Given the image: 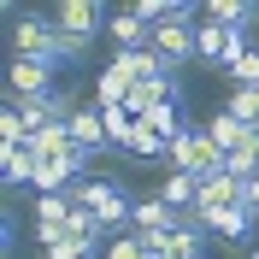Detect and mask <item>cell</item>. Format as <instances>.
<instances>
[{"mask_svg":"<svg viewBox=\"0 0 259 259\" xmlns=\"http://www.w3.org/2000/svg\"><path fill=\"white\" fill-rule=\"evenodd\" d=\"M165 165H171V171H189V177H218V171H224V147L206 136V124H189L177 142H171V159Z\"/></svg>","mask_w":259,"mask_h":259,"instance_id":"6da1fadb","label":"cell"},{"mask_svg":"<svg viewBox=\"0 0 259 259\" xmlns=\"http://www.w3.org/2000/svg\"><path fill=\"white\" fill-rule=\"evenodd\" d=\"M12 59H48V65H59V24H53V12H24L12 24Z\"/></svg>","mask_w":259,"mask_h":259,"instance_id":"7a4b0ae2","label":"cell"},{"mask_svg":"<svg viewBox=\"0 0 259 259\" xmlns=\"http://www.w3.org/2000/svg\"><path fill=\"white\" fill-rule=\"evenodd\" d=\"M59 65H48V59H12L6 65V89H12V100H48L53 89H59Z\"/></svg>","mask_w":259,"mask_h":259,"instance_id":"3957f363","label":"cell"},{"mask_svg":"<svg viewBox=\"0 0 259 259\" xmlns=\"http://www.w3.org/2000/svg\"><path fill=\"white\" fill-rule=\"evenodd\" d=\"M183 218H189L194 230H206L212 242H247V236H253V212L247 206H218V212H183Z\"/></svg>","mask_w":259,"mask_h":259,"instance_id":"277c9868","label":"cell"},{"mask_svg":"<svg viewBox=\"0 0 259 259\" xmlns=\"http://www.w3.org/2000/svg\"><path fill=\"white\" fill-rule=\"evenodd\" d=\"M53 12V24L59 30H71V35H89V41H100L106 35V6H95V0H65V6H48Z\"/></svg>","mask_w":259,"mask_h":259,"instance_id":"5b68a950","label":"cell"},{"mask_svg":"<svg viewBox=\"0 0 259 259\" xmlns=\"http://www.w3.org/2000/svg\"><path fill=\"white\" fill-rule=\"evenodd\" d=\"M194 30H200V24H183V18L159 24V30H153V53H159L171 71H183V65L194 59Z\"/></svg>","mask_w":259,"mask_h":259,"instance_id":"8992f818","label":"cell"},{"mask_svg":"<svg viewBox=\"0 0 259 259\" xmlns=\"http://www.w3.org/2000/svg\"><path fill=\"white\" fill-rule=\"evenodd\" d=\"M71 142L89 147V153H112V136H106V112L95 100H82V112L71 118Z\"/></svg>","mask_w":259,"mask_h":259,"instance_id":"52a82bcc","label":"cell"},{"mask_svg":"<svg viewBox=\"0 0 259 259\" xmlns=\"http://www.w3.org/2000/svg\"><path fill=\"white\" fill-rule=\"evenodd\" d=\"M106 41H112L118 53H142V48H153V30H147L142 18L124 6V12H112V18H106Z\"/></svg>","mask_w":259,"mask_h":259,"instance_id":"ba28073f","label":"cell"},{"mask_svg":"<svg viewBox=\"0 0 259 259\" xmlns=\"http://www.w3.org/2000/svg\"><path fill=\"white\" fill-rule=\"evenodd\" d=\"M35 171H41V159H35L30 147H0V183L6 189H35Z\"/></svg>","mask_w":259,"mask_h":259,"instance_id":"9c48e42d","label":"cell"},{"mask_svg":"<svg viewBox=\"0 0 259 259\" xmlns=\"http://www.w3.org/2000/svg\"><path fill=\"white\" fill-rule=\"evenodd\" d=\"M159 200L171 212H194V200H200V177H189V171H165V177H159Z\"/></svg>","mask_w":259,"mask_h":259,"instance_id":"30bf717a","label":"cell"},{"mask_svg":"<svg viewBox=\"0 0 259 259\" xmlns=\"http://www.w3.org/2000/svg\"><path fill=\"white\" fill-rule=\"evenodd\" d=\"M224 48H230V30L200 18V30H194V59L206 65V71H224Z\"/></svg>","mask_w":259,"mask_h":259,"instance_id":"8fae6325","label":"cell"},{"mask_svg":"<svg viewBox=\"0 0 259 259\" xmlns=\"http://www.w3.org/2000/svg\"><path fill=\"white\" fill-rule=\"evenodd\" d=\"M177 224H183V212H171L159 194L136 200V230H147V236H165V230H177Z\"/></svg>","mask_w":259,"mask_h":259,"instance_id":"7c38bea8","label":"cell"},{"mask_svg":"<svg viewBox=\"0 0 259 259\" xmlns=\"http://www.w3.org/2000/svg\"><path fill=\"white\" fill-rule=\"evenodd\" d=\"M24 147H30L35 159H65V153H71L77 142H71V124H41V130H35Z\"/></svg>","mask_w":259,"mask_h":259,"instance_id":"4fadbf2b","label":"cell"},{"mask_svg":"<svg viewBox=\"0 0 259 259\" xmlns=\"http://www.w3.org/2000/svg\"><path fill=\"white\" fill-rule=\"evenodd\" d=\"M206 136H212V142H218V147H224V159H230V153H236V147L247 142V124H236V118H230L224 106H218V112L206 118Z\"/></svg>","mask_w":259,"mask_h":259,"instance_id":"5bb4252c","label":"cell"},{"mask_svg":"<svg viewBox=\"0 0 259 259\" xmlns=\"http://www.w3.org/2000/svg\"><path fill=\"white\" fill-rule=\"evenodd\" d=\"M224 112L236 118V124H247V136H259V89H230Z\"/></svg>","mask_w":259,"mask_h":259,"instance_id":"9a60e30c","label":"cell"},{"mask_svg":"<svg viewBox=\"0 0 259 259\" xmlns=\"http://www.w3.org/2000/svg\"><path fill=\"white\" fill-rule=\"evenodd\" d=\"M224 171H230L236 183H253V177H259V136H247V142L230 153V159H224Z\"/></svg>","mask_w":259,"mask_h":259,"instance_id":"2e32d148","label":"cell"},{"mask_svg":"<svg viewBox=\"0 0 259 259\" xmlns=\"http://www.w3.org/2000/svg\"><path fill=\"white\" fill-rule=\"evenodd\" d=\"M24 142H30V124L18 112V100H6L0 106V147H24Z\"/></svg>","mask_w":259,"mask_h":259,"instance_id":"e0dca14e","label":"cell"},{"mask_svg":"<svg viewBox=\"0 0 259 259\" xmlns=\"http://www.w3.org/2000/svg\"><path fill=\"white\" fill-rule=\"evenodd\" d=\"M224 82H230V89H259V48L247 53V59H236V65H230V71H224Z\"/></svg>","mask_w":259,"mask_h":259,"instance_id":"ac0fdd59","label":"cell"},{"mask_svg":"<svg viewBox=\"0 0 259 259\" xmlns=\"http://www.w3.org/2000/svg\"><path fill=\"white\" fill-rule=\"evenodd\" d=\"M100 242H89V236H65L59 247H48V259H95Z\"/></svg>","mask_w":259,"mask_h":259,"instance_id":"d6986e66","label":"cell"},{"mask_svg":"<svg viewBox=\"0 0 259 259\" xmlns=\"http://www.w3.org/2000/svg\"><path fill=\"white\" fill-rule=\"evenodd\" d=\"M100 259H147V247H142V236L130 230V236H118V242H106V253Z\"/></svg>","mask_w":259,"mask_h":259,"instance_id":"ffe728a7","label":"cell"},{"mask_svg":"<svg viewBox=\"0 0 259 259\" xmlns=\"http://www.w3.org/2000/svg\"><path fill=\"white\" fill-rule=\"evenodd\" d=\"M242 206L259 218V177H253V183H242Z\"/></svg>","mask_w":259,"mask_h":259,"instance_id":"44dd1931","label":"cell"},{"mask_svg":"<svg viewBox=\"0 0 259 259\" xmlns=\"http://www.w3.org/2000/svg\"><path fill=\"white\" fill-rule=\"evenodd\" d=\"M247 259H259V247H253V253H247Z\"/></svg>","mask_w":259,"mask_h":259,"instance_id":"7402d4cb","label":"cell"},{"mask_svg":"<svg viewBox=\"0 0 259 259\" xmlns=\"http://www.w3.org/2000/svg\"><path fill=\"white\" fill-rule=\"evenodd\" d=\"M253 24H259V18H253Z\"/></svg>","mask_w":259,"mask_h":259,"instance_id":"603a6c76","label":"cell"}]
</instances>
